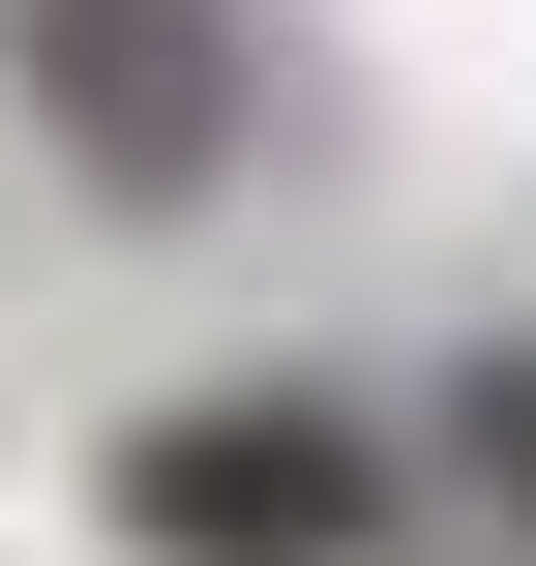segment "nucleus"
Wrapping results in <instances>:
<instances>
[{
	"label": "nucleus",
	"mask_w": 536,
	"mask_h": 566,
	"mask_svg": "<svg viewBox=\"0 0 536 566\" xmlns=\"http://www.w3.org/2000/svg\"><path fill=\"white\" fill-rule=\"evenodd\" d=\"M60 90H90V179H209V30L179 0H60Z\"/></svg>",
	"instance_id": "nucleus-2"
},
{
	"label": "nucleus",
	"mask_w": 536,
	"mask_h": 566,
	"mask_svg": "<svg viewBox=\"0 0 536 566\" xmlns=\"http://www.w3.org/2000/svg\"><path fill=\"white\" fill-rule=\"evenodd\" d=\"M119 537L149 566H358L388 537V448L298 418V388H239V418H149V448H119Z\"/></svg>",
	"instance_id": "nucleus-1"
}]
</instances>
